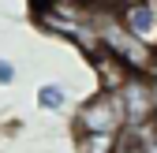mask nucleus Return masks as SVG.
<instances>
[{
    "mask_svg": "<svg viewBox=\"0 0 157 153\" xmlns=\"http://www.w3.org/2000/svg\"><path fill=\"white\" fill-rule=\"evenodd\" d=\"M75 127H78V135L120 142V135L127 131V120H124V108H120V101H116V93L97 90L86 105H78V112H75Z\"/></svg>",
    "mask_w": 157,
    "mask_h": 153,
    "instance_id": "obj_1",
    "label": "nucleus"
},
{
    "mask_svg": "<svg viewBox=\"0 0 157 153\" xmlns=\"http://www.w3.org/2000/svg\"><path fill=\"white\" fill-rule=\"evenodd\" d=\"M116 101L124 108L127 131H146L157 120V97H153V82L146 75H127V82L116 90Z\"/></svg>",
    "mask_w": 157,
    "mask_h": 153,
    "instance_id": "obj_2",
    "label": "nucleus"
},
{
    "mask_svg": "<svg viewBox=\"0 0 157 153\" xmlns=\"http://www.w3.org/2000/svg\"><path fill=\"white\" fill-rule=\"evenodd\" d=\"M116 19H120V26L131 37H139L146 49L157 52V4L153 0H127V4L116 11Z\"/></svg>",
    "mask_w": 157,
    "mask_h": 153,
    "instance_id": "obj_3",
    "label": "nucleus"
},
{
    "mask_svg": "<svg viewBox=\"0 0 157 153\" xmlns=\"http://www.w3.org/2000/svg\"><path fill=\"white\" fill-rule=\"evenodd\" d=\"M90 60H94L97 75H101V90H105V93H116V90H120V86L127 82V75H131V71H127L120 60H116V56H109L105 49L90 52Z\"/></svg>",
    "mask_w": 157,
    "mask_h": 153,
    "instance_id": "obj_4",
    "label": "nucleus"
},
{
    "mask_svg": "<svg viewBox=\"0 0 157 153\" xmlns=\"http://www.w3.org/2000/svg\"><path fill=\"white\" fill-rule=\"evenodd\" d=\"M37 105H41L45 112H60V108L67 105V90H64L60 82H45L41 90H37Z\"/></svg>",
    "mask_w": 157,
    "mask_h": 153,
    "instance_id": "obj_5",
    "label": "nucleus"
},
{
    "mask_svg": "<svg viewBox=\"0 0 157 153\" xmlns=\"http://www.w3.org/2000/svg\"><path fill=\"white\" fill-rule=\"evenodd\" d=\"M116 153H157V149H153V138H120Z\"/></svg>",
    "mask_w": 157,
    "mask_h": 153,
    "instance_id": "obj_6",
    "label": "nucleus"
},
{
    "mask_svg": "<svg viewBox=\"0 0 157 153\" xmlns=\"http://www.w3.org/2000/svg\"><path fill=\"white\" fill-rule=\"evenodd\" d=\"M11 82H15V64L0 60V86H11Z\"/></svg>",
    "mask_w": 157,
    "mask_h": 153,
    "instance_id": "obj_7",
    "label": "nucleus"
},
{
    "mask_svg": "<svg viewBox=\"0 0 157 153\" xmlns=\"http://www.w3.org/2000/svg\"><path fill=\"white\" fill-rule=\"evenodd\" d=\"M153 149H157V120H153Z\"/></svg>",
    "mask_w": 157,
    "mask_h": 153,
    "instance_id": "obj_8",
    "label": "nucleus"
},
{
    "mask_svg": "<svg viewBox=\"0 0 157 153\" xmlns=\"http://www.w3.org/2000/svg\"><path fill=\"white\" fill-rule=\"evenodd\" d=\"M41 4H45V0H34V8H41Z\"/></svg>",
    "mask_w": 157,
    "mask_h": 153,
    "instance_id": "obj_9",
    "label": "nucleus"
}]
</instances>
